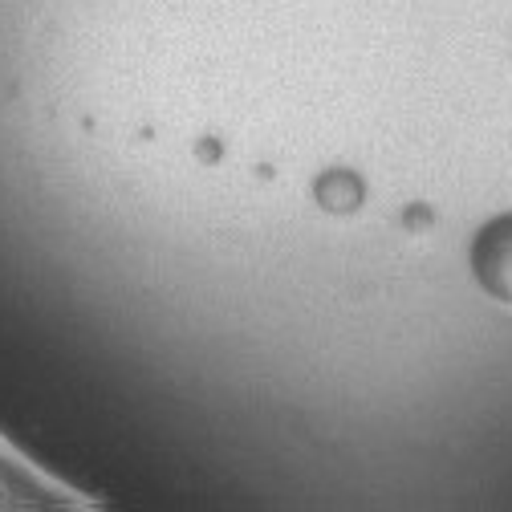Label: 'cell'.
Masks as SVG:
<instances>
[{"label": "cell", "instance_id": "6da1fadb", "mask_svg": "<svg viewBox=\"0 0 512 512\" xmlns=\"http://www.w3.org/2000/svg\"><path fill=\"white\" fill-rule=\"evenodd\" d=\"M476 281L504 305H512V212L492 220L472 244Z\"/></svg>", "mask_w": 512, "mask_h": 512}]
</instances>
